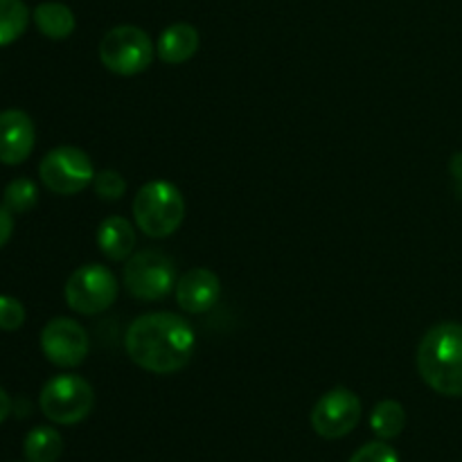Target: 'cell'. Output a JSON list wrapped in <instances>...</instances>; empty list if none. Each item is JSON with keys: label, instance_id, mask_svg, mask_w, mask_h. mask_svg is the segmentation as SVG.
Here are the masks:
<instances>
[{"label": "cell", "instance_id": "12", "mask_svg": "<svg viewBox=\"0 0 462 462\" xmlns=\"http://www.w3.org/2000/svg\"><path fill=\"white\" fill-rule=\"evenodd\" d=\"M221 296L219 275L210 269H189L176 282V302L188 314H206Z\"/></svg>", "mask_w": 462, "mask_h": 462}, {"label": "cell", "instance_id": "15", "mask_svg": "<svg viewBox=\"0 0 462 462\" xmlns=\"http://www.w3.org/2000/svg\"><path fill=\"white\" fill-rule=\"evenodd\" d=\"M34 23L48 39L61 41L75 32V14L63 3H41L34 9Z\"/></svg>", "mask_w": 462, "mask_h": 462}, {"label": "cell", "instance_id": "8", "mask_svg": "<svg viewBox=\"0 0 462 462\" xmlns=\"http://www.w3.org/2000/svg\"><path fill=\"white\" fill-rule=\"evenodd\" d=\"M39 176L45 188L61 197L79 194L95 179L93 162L88 153L77 147H57L39 165Z\"/></svg>", "mask_w": 462, "mask_h": 462}, {"label": "cell", "instance_id": "9", "mask_svg": "<svg viewBox=\"0 0 462 462\" xmlns=\"http://www.w3.org/2000/svg\"><path fill=\"white\" fill-rule=\"evenodd\" d=\"M361 420V400L350 388H332L316 402L311 411V427L320 438L337 440L355 431Z\"/></svg>", "mask_w": 462, "mask_h": 462}, {"label": "cell", "instance_id": "14", "mask_svg": "<svg viewBox=\"0 0 462 462\" xmlns=\"http://www.w3.org/2000/svg\"><path fill=\"white\" fill-rule=\"evenodd\" d=\"M97 246L108 260L122 262L134 255L135 230L125 217H108L97 228Z\"/></svg>", "mask_w": 462, "mask_h": 462}, {"label": "cell", "instance_id": "23", "mask_svg": "<svg viewBox=\"0 0 462 462\" xmlns=\"http://www.w3.org/2000/svg\"><path fill=\"white\" fill-rule=\"evenodd\" d=\"M14 230V217L5 206H0V248L9 242Z\"/></svg>", "mask_w": 462, "mask_h": 462}, {"label": "cell", "instance_id": "24", "mask_svg": "<svg viewBox=\"0 0 462 462\" xmlns=\"http://www.w3.org/2000/svg\"><path fill=\"white\" fill-rule=\"evenodd\" d=\"M9 413H12V400H9L7 393L0 388V424L9 418Z\"/></svg>", "mask_w": 462, "mask_h": 462}, {"label": "cell", "instance_id": "18", "mask_svg": "<svg viewBox=\"0 0 462 462\" xmlns=\"http://www.w3.org/2000/svg\"><path fill=\"white\" fill-rule=\"evenodd\" d=\"M30 23V9L23 0H0V45L21 39Z\"/></svg>", "mask_w": 462, "mask_h": 462}, {"label": "cell", "instance_id": "21", "mask_svg": "<svg viewBox=\"0 0 462 462\" xmlns=\"http://www.w3.org/2000/svg\"><path fill=\"white\" fill-rule=\"evenodd\" d=\"M25 323V307L12 296H0V329L14 332Z\"/></svg>", "mask_w": 462, "mask_h": 462}, {"label": "cell", "instance_id": "13", "mask_svg": "<svg viewBox=\"0 0 462 462\" xmlns=\"http://www.w3.org/2000/svg\"><path fill=\"white\" fill-rule=\"evenodd\" d=\"M199 50V32L189 23H174V25L165 27L158 39L156 52L161 61L170 63V66H179V63L189 61Z\"/></svg>", "mask_w": 462, "mask_h": 462}, {"label": "cell", "instance_id": "4", "mask_svg": "<svg viewBox=\"0 0 462 462\" xmlns=\"http://www.w3.org/2000/svg\"><path fill=\"white\" fill-rule=\"evenodd\" d=\"M152 39L135 25H117L99 41V61L106 70L120 77H134L147 70L153 61Z\"/></svg>", "mask_w": 462, "mask_h": 462}, {"label": "cell", "instance_id": "1", "mask_svg": "<svg viewBox=\"0 0 462 462\" xmlns=\"http://www.w3.org/2000/svg\"><path fill=\"white\" fill-rule=\"evenodd\" d=\"M126 355L135 365L156 374H171L189 364L197 337L188 320L170 311H153L135 319L125 337Z\"/></svg>", "mask_w": 462, "mask_h": 462}, {"label": "cell", "instance_id": "7", "mask_svg": "<svg viewBox=\"0 0 462 462\" xmlns=\"http://www.w3.org/2000/svg\"><path fill=\"white\" fill-rule=\"evenodd\" d=\"M117 298V280L106 266L84 264L68 278L66 302L81 316L106 311Z\"/></svg>", "mask_w": 462, "mask_h": 462}, {"label": "cell", "instance_id": "16", "mask_svg": "<svg viewBox=\"0 0 462 462\" xmlns=\"http://www.w3.org/2000/svg\"><path fill=\"white\" fill-rule=\"evenodd\" d=\"M23 451L30 462H57L63 454V438L52 427H36L25 436Z\"/></svg>", "mask_w": 462, "mask_h": 462}, {"label": "cell", "instance_id": "25", "mask_svg": "<svg viewBox=\"0 0 462 462\" xmlns=\"http://www.w3.org/2000/svg\"><path fill=\"white\" fill-rule=\"evenodd\" d=\"M451 174H454L456 183H458V188L462 192V152L456 153L454 161H451Z\"/></svg>", "mask_w": 462, "mask_h": 462}, {"label": "cell", "instance_id": "2", "mask_svg": "<svg viewBox=\"0 0 462 462\" xmlns=\"http://www.w3.org/2000/svg\"><path fill=\"white\" fill-rule=\"evenodd\" d=\"M418 370L429 388L445 397H462V325L440 323L424 334Z\"/></svg>", "mask_w": 462, "mask_h": 462}, {"label": "cell", "instance_id": "11", "mask_svg": "<svg viewBox=\"0 0 462 462\" xmlns=\"http://www.w3.org/2000/svg\"><path fill=\"white\" fill-rule=\"evenodd\" d=\"M36 131L25 111L0 113V162L3 165H21L30 158L34 149Z\"/></svg>", "mask_w": 462, "mask_h": 462}, {"label": "cell", "instance_id": "3", "mask_svg": "<svg viewBox=\"0 0 462 462\" xmlns=\"http://www.w3.org/2000/svg\"><path fill=\"white\" fill-rule=\"evenodd\" d=\"M134 217L147 237L162 239L179 230L185 217V201L180 189L170 180H149L138 189L134 201Z\"/></svg>", "mask_w": 462, "mask_h": 462}, {"label": "cell", "instance_id": "20", "mask_svg": "<svg viewBox=\"0 0 462 462\" xmlns=\"http://www.w3.org/2000/svg\"><path fill=\"white\" fill-rule=\"evenodd\" d=\"M93 188L102 201H120L126 192V180L122 179L120 171L104 170L95 174Z\"/></svg>", "mask_w": 462, "mask_h": 462}, {"label": "cell", "instance_id": "5", "mask_svg": "<svg viewBox=\"0 0 462 462\" xmlns=\"http://www.w3.org/2000/svg\"><path fill=\"white\" fill-rule=\"evenodd\" d=\"M41 411L54 424H77L93 411V386L79 374H59L50 379L39 397Z\"/></svg>", "mask_w": 462, "mask_h": 462}, {"label": "cell", "instance_id": "22", "mask_svg": "<svg viewBox=\"0 0 462 462\" xmlns=\"http://www.w3.org/2000/svg\"><path fill=\"white\" fill-rule=\"evenodd\" d=\"M350 462H400V456L386 442H368L359 451H355Z\"/></svg>", "mask_w": 462, "mask_h": 462}, {"label": "cell", "instance_id": "17", "mask_svg": "<svg viewBox=\"0 0 462 462\" xmlns=\"http://www.w3.org/2000/svg\"><path fill=\"white\" fill-rule=\"evenodd\" d=\"M370 427L382 440H393L400 436L406 427V411L400 402L383 400L374 406L370 415Z\"/></svg>", "mask_w": 462, "mask_h": 462}, {"label": "cell", "instance_id": "6", "mask_svg": "<svg viewBox=\"0 0 462 462\" xmlns=\"http://www.w3.org/2000/svg\"><path fill=\"white\" fill-rule=\"evenodd\" d=\"M174 262L161 251H140L125 264V287L135 300L156 302L176 289Z\"/></svg>", "mask_w": 462, "mask_h": 462}, {"label": "cell", "instance_id": "19", "mask_svg": "<svg viewBox=\"0 0 462 462\" xmlns=\"http://www.w3.org/2000/svg\"><path fill=\"white\" fill-rule=\"evenodd\" d=\"M39 201V189H36L34 180L30 179H14L12 183L5 188L3 206L7 208L12 215H25Z\"/></svg>", "mask_w": 462, "mask_h": 462}, {"label": "cell", "instance_id": "10", "mask_svg": "<svg viewBox=\"0 0 462 462\" xmlns=\"http://www.w3.org/2000/svg\"><path fill=\"white\" fill-rule=\"evenodd\" d=\"M41 350L50 364L75 368L88 356V334L77 320L52 319L41 332Z\"/></svg>", "mask_w": 462, "mask_h": 462}]
</instances>
